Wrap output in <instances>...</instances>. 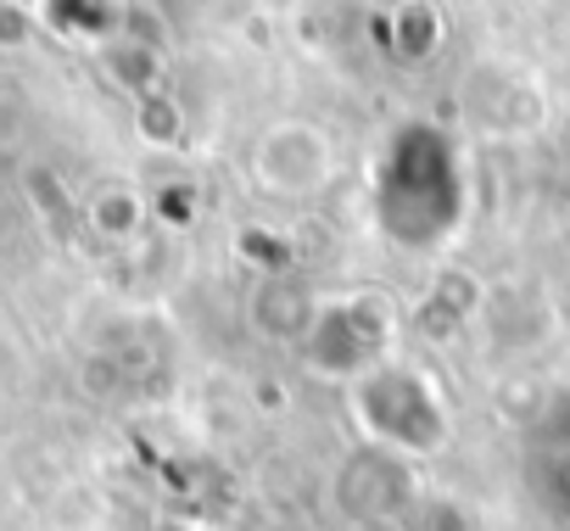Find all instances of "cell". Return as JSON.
Returning <instances> with one entry per match:
<instances>
[{
    "instance_id": "obj_1",
    "label": "cell",
    "mask_w": 570,
    "mask_h": 531,
    "mask_svg": "<svg viewBox=\"0 0 570 531\" xmlns=\"http://www.w3.org/2000/svg\"><path fill=\"white\" fill-rule=\"evenodd\" d=\"M370 201H375V224L386 229L392 246H409V252L442 246L464 224V201H470L459 140L425 118L397 124L375 157Z\"/></svg>"
},
{
    "instance_id": "obj_2",
    "label": "cell",
    "mask_w": 570,
    "mask_h": 531,
    "mask_svg": "<svg viewBox=\"0 0 570 531\" xmlns=\"http://www.w3.org/2000/svg\"><path fill=\"white\" fill-rule=\"evenodd\" d=\"M347 420L364 436V448L397 453V459H431L453 436V414L431 370L409 358H381L358 381H347Z\"/></svg>"
},
{
    "instance_id": "obj_3",
    "label": "cell",
    "mask_w": 570,
    "mask_h": 531,
    "mask_svg": "<svg viewBox=\"0 0 570 531\" xmlns=\"http://www.w3.org/2000/svg\"><path fill=\"white\" fill-rule=\"evenodd\" d=\"M397 331H403V314L386 292H347V297H320V314L297 347L320 381L347 386L397 353Z\"/></svg>"
},
{
    "instance_id": "obj_4",
    "label": "cell",
    "mask_w": 570,
    "mask_h": 531,
    "mask_svg": "<svg viewBox=\"0 0 570 531\" xmlns=\"http://www.w3.org/2000/svg\"><path fill=\"white\" fill-rule=\"evenodd\" d=\"M336 174V146L320 124H268L252 140V185L279 201H308L331 185Z\"/></svg>"
},
{
    "instance_id": "obj_5",
    "label": "cell",
    "mask_w": 570,
    "mask_h": 531,
    "mask_svg": "<svg viewBox=\"0 0 570 531\" xmlns=\"http://www.w3.org/2000/svg\"><path fill=\"white\" fill-rule=\"evenodd\" d=\"M409 498H414V475H409V459L397 453L358 448L336 470V503L353 520H392L397 509H409Z\"/></svg>"
},
{
    "instance_id": "obj_6",
    "label": "cell",
    "mask_w": 570,
    "mask_h": 531,
    "mask_svg": "<svg viewBox=\"0 0 570 531\" xmlns=\"http://www.w3.org/2000/svg\"><path fill=\"white\" fill-rule=\"evenodd\" d=\"M320 314V297L297 281V275H257L252 297H246V325L263 336V342H279V347H297L308 336Z\"/></svg>"
},
{
    "instance_id": "obj_7",
    "label": "cell",
    "mask_w": 570,
    "mask_h": 531,
    "mask_svg": "<svg viewBox=\"0 0 570 531\" xmlns=\"http://www.w3.org/2000/svg\"><path fill=\"white\" fill-rule=\"evenodd\" d=\"M96 68H101V79L112 85V90H124L129 101H140V96H157L163 90V79H168V62H163V46L157 40H146V35H112L107 46H96Z\"/></svg>"
},
{
    "instance_id": "obj_8",
    "label": "cell",
    "mask_w": 570,
    "mask_h": 531,
    "mask_svg": "<svg viewBox=\"0 0 570 531\" xmlns=\"http://www.w3.org/2000/svg\"><path fill=\"white\" fill-rule=\"evenodd\" d=\"M40 23L73 46H107L112 35H124V18H129V0H40Z\"/></svg>"
},
{
    "instance_id": "obj_9",
    "label": "cell",
    "mask_w": 570,
    "mask_h": 531,
    "mask_svg": "<svg viewBox=\"0 0 570 531\" xmlns=\"http://www.w3.org/2000/svg\"><path fill=\"white\" fill-rule=\"evenodd\" d=\"M85 224H90V235H101L107 246H129V240H140V229L151 224V201H146V190H135V185H124V179H107V185H96V190L85 196Z\"/></svg>"
},
{
    "instance_id": "obj_10",
    "label": "cell",
    "mask_w": 570,
    "mask_h": 531,
    "mask_svg": "<svg viewBox=\"0 0 570 531\" xmlns=\"http://www.w3.org/2000/svg\"><path fill=\"white\" fill-rule=\"evenodd\" d=\"M386 40H392V57L420 68L442 51L448 40V23H442V7L436 0H397L392 18H386Z\"/></svg>"
},
{
    "instance_id": "obj_11",
    "label": "cell",
    "mask_w": 570,
    "mask_h": 531,
    "mask_svg": "<svg viewBox=\"0 0 570 531\" xmlns=\"http://www.w3.org/2000/svg\"><path fill=\"white\" fill-rule=\"evenodd\" d=\"M135 140L151 146V151H174L185 140V107L174 96H140L135 101Z\"/></svg>"
},
{
    "instance_id": "obj_12",
    "label": "cell",
    "mask_w": 570,
    "mask_h": 531,
    "mask_svg": "<svg viewBox=\"0 0 570 531\" xmlns=\"http://www.w3.org/2000/svg\"><path fill=\"white\" fill-rule=\"evenodd\" d=\"M146 201H151V218L168 224V229H190L196 213H202V190H196L190 179H168V185H157Z\"/></svg>"
},
{
    "instance_id": "obj_13",
    "label": "cell",
    "mask_w": 570,
    "mask_h": 531,
    "mask_svg": "<svg viewBox=\"0 0 570 531\" xmlns=\"http://www.w3.org/2000/svg\"><path fill=\"white\" fill-rule=\"evenodd\" d=\"M40 12L29 7V0H0V57H23V51H35V40H40Z\"/></svg>"
}]
</instances>
